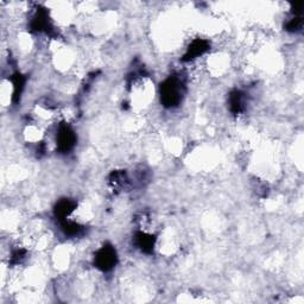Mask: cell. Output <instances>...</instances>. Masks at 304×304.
<instances>
[{
	"label": "cell",
	"mask_w": 304,
	"mask_h": 304,
	"mask_svg": "<svg viewBox=\"0 0 304 304\" xmlns=\"http://www.w3.org/2000/svg\"><path fill=\"white\" fill-rule=\"evenodd\" d=\"M183 83L176 77H170L160 87V100L165 107H174L181 102Z\"/></svg>",
	"instance_id": "obj_1"
},
{
	"label": "cell",
	"mask_w": 304,
	"mask_h": 304,
	"mask_svg": "<svg viewBox=\"0 0 304 304\" xmlns=\"http://www.w3.org/2000/svg\"><path fill=\"white\" fill-rule=\"evenodd\" d=\"M95 266L102 271H109L117 264V253L112 246H103L98 251L94 259Z\"/></svg>",
	"instance_id": "obj_2"
},
{
	"label": "cell",
	"mask_w": 304,
	"mask_h": 304,
	"mask_svg": "<svg viewBox=\"0 0 304 304\" xmlns=\"http://www.w3.org/2000/svg\"><path fill=\"white\" fill-rule=\"evenodd\" d=\"M76 143L75 132L70 129L68 125H62L59 126L56 136V144H57L58 150L61 152H68L74 148Z\"/></svg>",
	"instance_id": "obj_3"
},
{
	"label": "cell",
	"mask_w": 304,
	"mask_h": 304,
	"mask_svg": "<svg viewBox=\"0 0 304 304\" xmlns=\"http://www.w3.org/2000/svg\"><path fill=\"white\" fill-rule=\"evenodd\" d=\"M209 48V43L204 40H196L194 41L190 47L188 48V51L186 55H184V59L186 61H190V59H194L196 57H199L200 55L204 53Z\"/></svg>",
	"instance_id": "obj_4"
},
{
	"label": "cell",
	"mask_w": 304,
	"mask_h": 304,
	"mask_svg": "<svg viewBox=\"0 0 304 304\" xmlns=\"http://www.w3.org/2000/svg\"><path fill=\"white\" fill-rule=\"evenodd\" d=\"M74 208H75V203H74L73 201H70V200H62V201L56 205V216H58L59 220H64L65 217L74 210Z\"/></svg>",
	"instance_id": "obj_5"
},
{
	"label": "cell",
	"mask_w": 304,
	"mask_h": 304,
	"mask_svg": "<svg viewBox=\"0 0 304 304\" xmlns=\"http://www.w3.org/2000/svg\"><path fill=\"white\" fill-rule=\"evenodd\" d=\"M153 237L148 235L145 233H139L137 235V245L139 249L144 252H151L154 245V239H152Z\"/></svg>",
	"instance_id": "obj_6"
},
{
	"label": "cell",
	"mask_w": 304,
	"mask_h": 304,
	"mask_svg": "<svg viewBox=\"0 0 304 304\" xmlns=\"http://www.w3.org/2000/svg\"><path fill=\"white\" fill-rule=\"evenodd\" d=\"M229 106L231 111L234 113H240L244 109V97L243 93L235 91L229 97Z\"/></svg>",
	"instance_id": "obj_7"
},
{
	"label": "cell",
	"mask_w": 304,
	"mask_h": 304,
	"mask_svg": "<svg viewBox=\"0 0 304 304\" xmlns=\"http://www.w3.org/2000/svg\"><path fill=\"white\" fill-rule=\"evenodd\" d=\"M303 22H302V17L299 16V14H295V17L293 19L290 20V22L288 23L287 28L289 31H293V32H297L299 30L302 29Z\"/></svg>",
	"instance_id": "obj_8"
}]
</instances>
